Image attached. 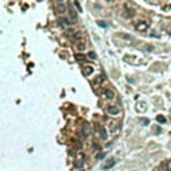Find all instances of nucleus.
Returning <instances> with one entry per match:
<instances>
[{"instance_id":"obj_2","label":"nucleus","mask_w":171,"mask_h":171,"mask_svg":"<svg viewBox=\"0 0 171 171\" xmlns=\"http://www.w3.org/2000/svg\"><path fill=\"white\" fill-rule=\"evenodd\" d=\"M102 96H103L104 99H107V100H112L115 98V91L111 90V88H106V90L102 91Z\"/></svg>"},{"instance_id":"obj_10","label":"nucleus","mask_w":171,"mask_h":171,"mask_svg":"<svg viewBox=\"0 0 171 171\" xmlns=\"http://www.w3.org/2000/svg\"><path fill=\"white\" fill-rule=\"evenodd\" d=\"M58 21H59V24H60V25H63V27H67V25H70L71 23H72V21L68 20L67 18H60Z\"/></svg>"},{"instance_id":"obj_12","label":"nucleus","mask_w":171,"mask_h":171,"mask_svg":"<svg viewBox=\"0 0 171 171\" xmlns=\"http://www.w3.org/2000/svg\"><path fill=\"white\" fill-rule=\"evenodd\" d=\"M99 132H100V136L103 140H107V130L104 127H99Z\"/></svg>"},{"instance_id":"obj_25","label":"nucleus","mask_w":171,"mask_h":171,"mask_svg":"<svg viewBox=\"0 0 171 171\" xmlns=\"http://www.w3.org/2000/svg\"><path fill=\"white\" fill-rule=\"evenodd\" d=\"M79 171H83V170H79Z\"/></svg>"},{"instance_id":"obj_6","label":"nucleus","mask_w":171,"mask_h":171,"mask_svg":"<svg viewBox=\"0 0 171 171\" xmlns=\"http://www.w3.org/2000/svg\"><path fill=\"white\" fill-rule=\"evenodd\" d=\"M75 47H76L78 51H84L86 47H87V43H86L84 40H80V42H76L75 43Z\"/></svg>"},{"instance_id":"obj_3","label":"nucleus","mask_w":171,"mask_h":171,"mask_svg":"<svg viewBox=\"0 0 171 171\" xmlns=\"http://www.w3.org/2000/svg\"><path fill=\"white\" fill-rule=\"evenodd\" d=\"M83 166H84V156H83V154H79V155H78V159L75 160V163H74V167H75V169H79V170H80Z\"/></svg>"},{"instance_id":"obj_20","label":"nucleus","mask_w":171,"mask_h":171,"mask_svg":"<svg viewBox=\"0 0 171 171\" xmlns=\"http://www.w3.org/2000/svg\"><path fill=\"white\" fill-rule=\"evenodd\" d=\"M87 56L90 58V59H96V54H95L94 51H90V52L87 54Z\"/></svg>"},{"instance_id":"obj_4","label":"nucleus","mask_w":171,"mask_h":171,"mask_svg":"<svg viewBox=\"0 0 171 171\" xmlns=\"http://www.w3.org/2000/svg\"><path fill=\"white\" fill-rule=\"evenodd\" d=\"M106 82V75L104 74H100V75H96V78L94 79V84L95 86H100Z\"/></svg>"},{"instance_id":"obj_24","label":"nucleus","mask_w":171,"mask_h":171,"mask_svg":"<svg viewBox=\"0 0 171 171\" xmlns=\"http://www.w3.org/2000/svg\"><path fill=\"white\" fill-rule=\"evenodd\" d=\"M142 123H143V124H147V123H149V120H147V119H143Z\"/></svg>"},{"instance_id":"obj_16","label":"nucleus","mask_w":171,"mask_h":171,"mask_svg":"<svg viewBox=\"0 0 171 171\" xmlns=\"http://www.w3.org/2000/svg\"><path fill=\"white\" fill-rule=\"evenodd\" d=\"M156 120H158V123H166V118L163 116V115H158L156 116Z\"/></svg>"},{"instance_id":"obj_11","label":"nucleus","mask_w":171,"mask_h":171,"mask_svg":"<svg viewBox=\"0 0 171 171\" xmlns=\"http://www.w3.org/2000/svg\"><path fill=\"white\" fill-rule=\"evenodd\" d=\"M108 126H110V128H111V132H116V131H118V127H119L116 122H112V120L108 122Z\"/></svg>"},{"instance_id":"obj_23","label":"nucleus","mask_w":171,"mask_h":171,"mask_svg":"<svg viewBox=\"0 0 171 171\" xmlns=\"http://www.w3.org/2000/svg\"><path fill=\"white\" fill-rule=\"evenodd\" d=\"M104 158V154H99V155H98V159H103Z\"/></svg>"},{"instance_id":"obj_21","label":"nucleus","mask_w":171,"mask_h":171,"mask_svg":"<svg viewBox=\"0 0 171 171\" xmlns=\"http://www.w3.org/2000/svg\"><path fill=\"white\" fill-rule=\"evenodd\" d=\"M74 5L78 8V11H82V7H80V4H79L78 1H74Z\"/></svg>"},{"instance_id":"obj_15","label":"nucleus","mask_w":171,"mask_h":171,"mask_svg":"<svg viewBox=\"0 0 171 171\" xmlns=\"http://www.w3.org/2000/svg\"><path fill=\"white\" fill-rule=\"evenodd\" d=\"M75 60H76V62H84L86 60V55H83V54H75Z\"/></svg>"},{"instance_id":"obj_5","label":"nucleus","mask_w":171,"mask_h":171,"mask_svg":"<svg viewBox=\"0 0 171 171\" xmlns=\"http://www.w3.org/2000/svg\"><path fill=\"white\" fill-rule=\"evenodd\" d=\"M107 112L110 114V115H118L120 112V108L118 107V106H110L107 108Z\"/></svg>"},{"instance_id":"obj_14","label":"nucleus","mask_w":171,"mask_h":171,"mask_svg":"<svg viewBox=\"0 0 171 171\" xmlns=\"http://www.w3.org/2000/svg\"><path fill=\"white\" fill-rule=\"evenodd\" d=\"M123 15L126 16V18H134V16H135V11H132V9H126Z\"/></svg>"},{"instance_id":"obj_13","label":"nucleus","mask_w":171,"mask_h":171,"mask_svg":"<svg viewBox=\"0 0 171 171\" xmlns=\"http://www.w3.org/2000/svg\"><path fill=\"white\" fill-rule=\"evenodd\" d=\"M83 72H84V75H91L94 72V68L91 65H86V67H83Z\"/></svg>"},{"instance_id":"obj_18","label":"nucleus","mask_w":171,"mask_h":171,"mask_svg":"<svg viewBox=\"0 0 171 171\" xmlns=\"http://www.w3.org/2000/svg\"><path fill=\"white\" fill-rule=\"evenodd\" d=\"M164 167H166V171H171V159L164 163Z\"/></svg>"},{"instance_id":"obj_9","label":"nucleus","mask_w":171,"mask_h":171,"mask_svg":"<svg viewBox=\"0 0 171 171\" xmlns=\"http://www.w3.org/2000/svg\"><path fill=\"white\" fill-rule=\"evenodd\" d=\"M88 135H90V126L86 123L84 126H83V130H82V136H83V138H87Z\"/></svg>"},{"instance_id":"obj_8","label":"nucleus","mask_w":171,"mask_h":171,"mask_svg":"<svg viewBox=\"0 0 171 171\" xmlns=\"http://www.w3.org/2000/svg\"><path fill=\"white\" fill-rule=\"evenodd\" d=\"M114 164H115V159H108V162L104 163L103 166H102V169H103V170H108V169H111Z\"/></svg>"},{"instance_id":"obj_19","label":"nucleus","mask_w":171,"mask_h":171,"mask_svg":"<svg viewBox=\"0 0 171 171\" xmlns=\"http://www.w3.org/2000/svg\"><path fill=\"white\" fill-rule=\"evenodd\" d=\"M58 9H59V12H60V14H64V12H65V9H67V8H65V5L60 4V5L58 7Z\"/></svg>"},{"instance_id":"obj_1","label":"nucleus","mask_w":171,"mask_h":171,"mask_svg":"<svg viewBox=\"0 0 171 171\" xmlns=\"http://www.w3.org/2000/svg\"><path fill=\"white\" fill-rule=\"evenodd\" d=\"M149 21L147 20H139L135 24V29L136 31H139V32H144V31H147L149 29Z\"/></svg>"},{"instance_id":"obj_22","label":"nucleus","mask_w":171,"mask_h":171,"mask_svg":"<svg viewBox=\"0 0 171 171\" xmlns=\"http://www.w3.org/2000/svg\"><path fill=\"white\" fill-rule=\"evenodd\" d=\"M98 24H99L100 27H107V24H106V23H103V21H98Z\"/></svg>"},{"instance_id":"obj_17","label":"nucleus","mask_w":171,"mask_h":171,"mask_svg":"<svg viewBox=\"0 0 171 171\" xmlns=\"http://www.w3.org/2000/svg\"><path fill=\"white\" fill-rule=\"evenodd\" d=\"M75 32H76V31H74V29H67V31H65V35H67L68 38L72 39V36L75 35Z\"/></svg>"},{"instance_id":"obj_7","label":"nucleus","mask_w":171,"mask_h":171,"mask_svg":"<svg viewBox=\"0 0 171 171\" xmlns=\"http://www.w3.org/2000/svg\"><path fill=\"white\" fill-rule=\"evenodd\" d=\"M83 38H84L83 32H82V31H76V32H75V35L72 36V40H75V43H76V42L83 40Z\"/></svg>"}]
</instances>
